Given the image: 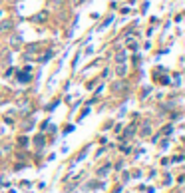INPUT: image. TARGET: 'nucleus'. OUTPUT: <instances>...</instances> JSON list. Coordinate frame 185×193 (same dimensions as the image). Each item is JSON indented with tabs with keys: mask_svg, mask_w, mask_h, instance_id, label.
Wrapping results in <instances>:
<instances>
[{
	"mask_svg": "<svg viewBox=\"0 0 185 193\" xmlns=\"http://www.w3.org/2000/svg\"><path fill=\"white\" fill-rule=\"evenodd\" d=\"M12 28H14V20L12 18H6V20L0 22V34H6V32H10Z\"/></svg>",
	"mask_w": 185,
	"mask_h": 193,
	"instance_id": "1",
	"label": "nucleus"
},
{
	"mask_svg": "<svg viewBox=\"0 0 185 193\" xmlns=\"http://www.w3.org/2000/svg\"><path fill=\"white\" fill-rule=\"evenodd\" d=\"M126 72H128V66H126V64H118V68H116V74H118V76H126Z\"/></svg>",
	"mask_w": 185,
	"mask_h": 193,
	"instance_id": "2",
	"label": "nucleus"
},
{
	"mask_svg": "<svg viewBox=\"0 0 185 193\" xmlns=\"http://www.w3.org/2000/svg\"><path fill=\"white\" fill-rule=\"evenodd\" d=\"M10 44H12L14 48H18L20 44H22V38H20L18 34H14V36H10Z\"/></svg>",
	"mask_w": 185,
	"mask_h": 193,
	"instance_id": "3",
	"label": "nucleus"
},
{
	"mask_svg": "<svg viewBox=\"0 0 185 193\" xmlns=\"http://www.w3.org/2000/svg\"><path fill=\"white\" fill-rule=\"evenodd\" d=\"M123 88H126V80H122V82L113 84V92H119V90H123Z\"/></svg>",
	"mask_w": 185,
	"mask_h": 193,
	"instance_id": "4",
	"label": "nucleus"
},
{
	"mask_svg": "<svg viewBox=\"0 0 185 193\" xmlns=\"http://www.w3.org/2000/svg\"><path fill=\"white\" fill-rule=\"evenodd\" d=\"M18 82H20V84H28V82H30V76H28V74H26V76H24V74H20V76H18Z\"/></svg>",
	"mask_w": 185,
	"mask_h": 193,
	"instance_id": "5",
	"label": "nucleus"
},
{
	"mask_svg": "<svg viewBox=\"0 0 185 193\" xmlns=\"http://www.w3.org/2000/svg\"><path fill=\"white\" fill-rule=\"evenodd\" d=\"M108 171H110V165H106V167H102L100 171H98V175H100V177H104V175L108 173Z\"/></svg>",
	"mask_w": 185,
	"mask_h": 193,
	"instance_id": "6",
	"label": "nucleus"
},
{
	"mask_svg": "<svg viewBox=\"0 0 185 193\" xmlns=\"http://www.w3.org/2000/svg\"><path fill=\"white\" fill-rule=\"evenodd\" d=\"M116 60L118 62H123V60H126V52H119V54L116 56Z\"/></svg>",
	"mask_w": 185,
	"mask_h": 193,
	"instance_id": "7",
	"label": "nucleus"
},
{
	"mask_svg": "<svg viewBox=\"0 0 185 193\" xmlns=\"http://www.w3.org/2000/svg\"><path fill=\"white\" fill-rule=\"evenodd\" d=\"M44 18H46V12H42V14H36L34 20H44Z\"/></svg>",
	"mask_w": 185,
	"mask_h": 193,
	"instance_id": "8",
	"label": "nucleus"
},
{
	"mask_svg": "<svg viewBox=\"0 0 185 193\" xmlns=\"http://www.w3.org/2000/svg\"><path fill=\"white\" fill-rule=\"evenodd\" d=\"M141 133H143V136H148V133H149V126H145L143 130H141Z\"/></svg>",
	"mask_w": 185,
	"mask_h": 193,
	"instance_id": "9",
	"label": "nucleus"
},
{
	"mask_svg": "<svg viewBox=\"0 0 185 193\" xmlns=\"http://www.w3.org/2000/svg\"><path fill=\"white\" fill-rule=\"evenodd\" d=\"M54 4H56V6H60V4H64V0H52Z\"/></svg>",
	"mask_w": 185,
	"mask_h": 193,
	"instance_id": "10",
	"label": "nucleus"
},
{
	"mask_svg": "<svg viewBox=\"0 0 185 193\" xmlns=\"http://www.w3.org/2000/svg\"><path fill=\"white\" fill-rule=\"evenodd\" d=\"M0 133H2V127H0Z\"/></svg>",
	"mask_w": 185,
	"mask_h": 193,
	"instance_id": "11",
	"label": "nucleus"
},
{
	"mask_svg": "<svg viewBox=\"0 0 185 193\" xmlns=\"http://www.w3.org/2000/svg\"><path fill=\"white\" fill-rule=\"evenodd\" d=\"M0 104H2V100H0Z\"/></svg>",
	"mask_w": 185,
	"mask_h": 193,
	"instance_id": "12",
	"label": "nucleus"
}]
</instances>
